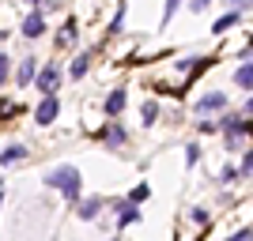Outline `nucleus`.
I'll list each match as a JSON object with an SVG mask.
<instances>
[{
  "label": "nucleus",
  "instance_id": "nucleus-1",
  "mask_svg": "<svg viewBox=\"0 0 253 241\" xmlns=\"http://www.w3.org/2000/svg\"><path fill=\"white\" fill-rule=\"evenodd\" d=\"M45 189H57L68 204H80V192H84V177H80V170L76 166H57V170H49L45 173Z\"/></svg>",
  "mask_w": 253,
  "mask_h": 241
},
{
  "label": "nucleus",
  "instance_id": "nucleus-2",
  "mask_svg": "<svg viewBox=\"0 0 253 241\" xmlns=\"http://www.w3.org/2000/svg\"><path fill=\"white\" fill-rule=\"evenodd\" d=\"M219 128H223V136H227V147H234L242 136L253 132V121H246V117H223Z\"/></svg>",
  "mask_w": 253,
  "mask_h": 241
},
{
  "label": "nucleus",
  "instance_id": "nucleus-3",
  "mask_svg": "<svg viewBox=\"0 0 253 241\" xmlns=\"http://www.w3.org/2000/svg\"><path fill=\"white\" fill-rule=\"evenodd\" d=\"M34 83H38L42 98L53 95V91H57V83H61V68H57L53 61H45V68H38V79H34Z\"/></svg>",
  "mask_w": 253,
  "mask_h": 241
},
{
  "label": "nucleus",
  "instance_id": "nucleus-4",
  "mask_svg": "<svg viewBox=\"0 0 253 241\" xmlns=\"http://www.w3.org/2000/svg\"><path fill=\"white\" fill-rule=\"evenodd\" d=\"M98 139L106 143V151H117V147H125L128 132L117 125V121H106V128H98Z\"/></svg>",
  "mask_w": 253,
  "mask_h": 241
},
{
  "label": "nucleus",
  "instance_id": "nucleus-5",
  "mask_svg": "<svg viewBox=\"0 0 253 241\" xmlns=\"http://www.w3.org/2000/svg\"><path fill=\"white\" fill-rule=\"evenodd\" d=\"M57 113H61L57 95H45L42 102H38V109H34V121H38V125H53V121H57Z\"/></svg>",
  "mask_w": 253,
  "mask_h": 241
},
{
  "label": "nucleus",
  "instance_id": "nucleus-6",
  "mask_svg": "<svg viewBox=\"0 0 253 241\" xmlns=\"http://www.w3.org/2000/svg\"><path fill=\"white\" fill-rule=\"evenodd\" d=\"M117 226H132V222L140 219V204H132V200H117Z\"/></svg>",
  "mask_w": 253,
  "mask_h": 241
},
{
  "label": "nucleus",
  "instance_id": "nucleus-7",
  "mask_svg": "<svg viewBox=\"0 0 253 241\" xmlns=\"http://www.w3.org/2000/svg\"><path fill=\"white\" fill-rule=\"evenodd\" d=\"M23 34H27V38H42L45 34V15L38 8H31V15L23 19Z\"/></svg>",
  "mask_w": 253,
  "mask_h": 241
},
{
  "label": "nucleus",
  "instance_id": "nucleus-8",
  "mask_svg": "<svg viewBox=\"0 0 253 241\" xmlns=\"http://www.w3.org/2000/svg\"><path fill=\"white\" fill-rule=\"evenodd\" d=\"M98 211H102V200H98V196H91V200H80V204H76V215H80L84 222L98 219Z\"/></svg>",
  "mask_w": 253,
  "mask_h": 241
},
{
  "label": "nucleus",
  "instance_id": "nucleus-9",
  "mask_svg": "<svg viewBox=\"0 0 253 241\" xmlns=\"http://www.w3.org/2000/svg\"><path fill=\"white\" fill-rule=\"evenodd\" d=\"M125 102H128V95H125V87H117V91H110V95H106V113L110 117H117L121 113V109H125Z\"/></svg>",
  "mask_w": 253,
  "mask_h": 241
},
{
  "label": "nucleus",
  "instance_id": "nucleus-10",
  "mask_svg": "<svg viewBox=\"0 0 253 241\" xmlns=\"http://www.w3.org/2000/svg\"><path fill=\"white\" fill-rule=\"evenodd\" d=\"M227 105V95L223 91H211V95H204L201 102H197V113H211V109H223Z\"/></svg>",
  "mask_w": 253,
  "mask_h": 241
},
{
  "label": "nucleus",
  "instance_id": "nucleus-11",
  "mask_svg": "<svg viewBox=\"0 0 253 241\" xmlns=\"http://www.w3.org/2000/svg\"><path fill=\"white\" fill-rule=\"evenodd\" d=\"M23 158H27V147H23V143H11V147L0 151V166H11V162H23Z\"/></svg>",
  "mask_w": 253,
  "mask_h": 241
},
{
  "label": "nucleus",
  "instance_id": "nucleus-12",
  "mask_svg": "<svg viewBox=\"0 0 253 241\" xmlns=\"http://www.w3.org/2000/svg\"><path fill=\"white\" fill-rule=\"evenodd\" d=\"M31 79H38V61L27 57V61L19 64V83H31Z\"/></svg>",
  "mask_w": 253,
  "mask_h": 241
},
{
  "label": "nucleus",
  "instance_id": "nucleus-13",
  "mask_svg": "<svg viewBox=\"0 0 253 241\" xmlns=\"http://www.w3.org/2000/svg\"><path fill=\"white\" fill-rule=\"evenodd\" d=\"M87 68H91V57H87V53H80V57L72 61V68H68V75H72V79H84Z\"/></svg>",
  "mask_w": 253,
  "mask_h": 241
},
{
  "label": "nucleus",
  "instance_id": "nucleus-14",
  "mask_svg": "<svg viewBox=\"0 0 253 241\" xmlns=\"http://www.w3.org/2000/svg\"><path fill=\"white\" fill-rule=\"evenodd\" d=\"M234 83L246 87V91H253V61H250V64H242V68L234 72Z\"/></svg>",
  "mask_w": 253,
  "mask_h": 241
},
{
  "label": "nucleus",
  "instance_id": "nucleus-15",
  "mask_svg": "<svg viewBox=\"0 0 253 241\" xmlns=\"http://www.w3.org/2000/svg\"><path fill=\"white\" fill-rule=\"evenodd\" d=\"M234 23H238V11H227V15H223V19H215V27H211V34H227L234 27Z\"/></svg>",
  "mask_w": 253,
  "mask_h": 241
},
{
  "label": "nucleus",
  "instance_id": "nucleus-16",
  "mask_svg": "<svg viewBox=\"0 0 253 241\" xmlns=\"http://www.w3.org/2000/svg\"><path fill=\"white\" fill-rule=\"evenodd\" d=\"M140 117H144V125H155V117H159V102H144V105H140Z\"/></svg>",
  "mask_w": 253,
  "mask_h": 241
},
{
  "label": "nucleus",
  "instance_id": "nucleus-17",
  "mask_svg": "<svg viewBox=\"0 0 253 241\" xmlns=\"http://www.w3.org/2000/svg\"><path fill=\"white\" fill-rule=\"evenodd\" d=\"M238 177H242V170H238V166H223V173H219V181H227V185L238 181Z\"/></svg>",
  "mask_w": 253,
  "mask_h": 241
},
{
  "label": "nucleus",
  "instance_id": "nucleus-18",
  "mask_svg": "<svg viewBox=\"0 0 253 241\" xmlns=\"http://www.w3.org/2000/svg\"><path fill=\"white\" fill-rule=\"evenodd\" d=\"M8 72H11V61H8V53H0V87L8 83Z\"/></svg>",
  "mask_w": 253,
  "mask_h": 241
},
{
  "label": "nucleus",
  "instance_id": "nucleus-19",
  "mask_svg": "<svg viewBox=\"0 0 253 241\" xmlns=\"http://www.w3.org/2000/svg\"><path fill=\"white\" fill-rule=\"evenodd\" d=\"M197 158H201V147L189 143V147H185V166H197Z\"/></svg>",
  "mask_w": 253,
  "mask_h": 241
},
{
  "label": "nucleus",
  "instance_id": "nucleus-20",
  "mask_svg": "<svg viewBox=\"0 0 253 241\" xmlns=\"http://www.w3.org/2000/svg\"><path fill=\"white\" fill-rule=\"evenodd\" d=\"M72 38H76V19H68V23H64V31H61V42L68 45Z\"/></svg>",
  "mask_w": 253,
  "mask_h": 241
},
{
  "label": "nucleus",
  "instance_id": "nucleus-21",
  "mask_svg": "<svg viewBox=\"0 0 253 241\" xmlns=\"http://www.w3.org/2000/svg\"><path fill=\"white\" fill-rule=\"evenodd\" d=\"M189 222H197V226H204V222H208V211H204V207H193V211H189Z\"/></svg>",
  "mask_w": 253,
  "mask_h": 241
},
{
  "label": "nucleus",
  "instance_id": "nucleus-22",
  "mask_svg": "<svg viewBox=\"0 0 253 241\" xmlns=\"http://www.w3.org/2000/svg\"><path fill=\"white\" fill-rule=\"evenodd\" d=\"M15 109H19L15 102H8V98H0V121H4V117H11Z\"/></svg>",
  "mask_w": 253,
  "mask_h": 241
},
{
  "label": "nucleus",
  "instance_id": "nucleus-23",
  "mask_svg": "<svg viewBox=\"0 0 253 241\" xmlns=\"http://www.w3.org/2000/svg\"><path fill=\"white\" fill-rule=\"evenodd\" d=\"M227 241H253V226H246V230H238V234H231Z\"/></svg>",
  "mask_w": 253,
  "mask_h": 241
},
{
  "label": "nucleus",
  "instance_id": "nucleus-24",
  "mask_svg": "<svg viewBox=\"0 0 253 241\" xmlns=\"http://www.w3.org/2000/svg\"><path fill=\"white\" fill-rule=\"evenodd\" d=\"M128 200H132V204H140V200H148V185H140V189H132V192H128Z\"/></svg>",
  "mask_w": 253,
  "mask_h": 241
},
{
  "label": "nucleus",
  "instance_id": "nucleus-25",
  "mask_svg": "<svg viewBox=\"0 0 253 241\" xmlns=\"http://www.w3.org/2000/svg\"><path fill=\"white\" fill-rule=\"evenodd\" d=\"M178 8H181V0H167V11H163V19H170V15H174Z\"/></svg>",
  "mask_w": 253,
  "mask_h": 241
},
{
  "label": "nucleus",
  "instance_id": "nucleus-26",
  "mask_svg": "<svg viewBox=\"0 0 253 241\" xmlns=\"http://www.w3.org/2000/svg\"><path fill=\"white\" fill-rule=\"evenodd\" d=\"M238 170H242L246 177H250V173H253V151H250V155H246V162H242V166H238Z\"/></svg>",
  "mask_w": 253,
  "mask_h": 241
},
{
  "label": "nucleus",
  "instance_id": "nucleus-27",
  "mask_svg": "<svg viewBox=\"0 0 253 241\" xmlns=\"http://www.w3.org/2000/svg\"><path fill=\"white\" fill-rule=\"evenodd\" d=\"M208 4H211V0H189V8H193V11H204Z\"/></svg>",
  "mask_w": 253,
  "mask_h": 241
},
{
  "label": "nucleus",
  "instance_id": "nucleus-28",
  "mask_svg": "<svg viewBox=\"0 0 253 241\" xmlns=\"http://www.w3.org/2000/svg\"><path fill=\"white\" fill-rule=\"evenodd\" d=\"M231 4H234V11H238V8H246V4H250V0H231Z\"/></svg>",
  "mask_w": 253,
  "mask_h": 241
},
{
  "label": "nucleus",
  "instance_id": "nucleus-29",
  "mask_svg": "<svg viewBox=\"0 0 253 241\" xmlns=\"http://www.w3.org/2000/svg\"><path fill=\"white\" fill-rule=\"evenodd\" d=\"M246 113H253V95H250V98H246Z\"/></svg>",
  "mask_w": 253,
  "mask_h": 241
},
{
  "label": "nucleus",
  "instance_id": "nucleus-30",
  "mask_svg": "<svg viewBox=\"0 0 253 241\" xmlns=\"http://www.w3.org/2000/svg\"><path fill=\"white\" fill-rule=\"evenodd\" d=\"M27 4H31V8H42V0H27Z\"/></svg>",
  "mask_w": 253,
  "mask_h": 241
},
{
  "label": "nucleus",
  "instance_id": "nucleus-31",
  "mask_svg": "<svg viewBox=\"0 0 253 241\" xmlns=\"http://www.w3.org/2000/svg\"><path fill=\"white\" fill-rule=\"evenodd\" d=\"M0 196H4V189H0Z\"/></svg>",
  "mask_w": 253,
  "mask_h": 241
},
{
  "label": "nucleus",
  "instance_id": "nucleus-32",
  "mask_svg": "<svg viewBox=\"0 0 253 241\" xmlns=\"http://www.w3.org/2000/svg\"><path fill=\"white\" fill-rule=\"evenodd\" d=\"M114 241H117V238H114Z\"/></svg>",
  "mask_w": 253,
  "mask_h": 241
}]
</instances>
